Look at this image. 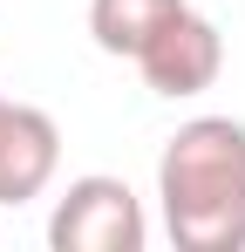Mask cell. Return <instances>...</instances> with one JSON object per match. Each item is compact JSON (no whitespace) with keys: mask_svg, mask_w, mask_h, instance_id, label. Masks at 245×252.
Returning a JSON list of instances; mask_svg holds the SVG:
<instances>
[{"mask_svg":"<svg viewBox=\"0 0 245 252\" xmlns=\"http://www.w3.org/2000/svg\"><path fill=\"white\" fill-rule=\"evenodd\" d=\"M61 170V129L34 102H7L0 109V205H28L55 184Z\"/></svg>","mask_w":245,"mask_h":252,"instance_id":"4","label":"cell"},{"mask_svg":"<svg viewBox=\"0 0 245 252\" xmlns=\"http://www.w3.org/2000/svg\"><path fill=\"white\" fill-rule=\"evenodd\" d=\"M0 109H7V95H0Z\"/></svg>","mask_w":245,"mask_h":252,"instance_id":"6","label":"cell"},{"mask_svg":"<svg viewBox=\"0 0 245 252\" xmlns=\"http://www.w3.org/2000/svg\"><path fill=\"white\" fill-rule=\"evenodd\" d=\"M191 0H89V34L102 55H129L136 62V48L157 34L170 14H184Z\"/></svg>","mask_w":245,"mask_h":252,"instance_id":"5","label":"cell"},{"mask_svg":"<svg viewBox=\"0 0 245 252\" xmlns=\"http://www.w3.org/2000/svg\"><path fill=\"white\" fill-rule=\"evenodd\" d=\"M136 68H143V82L157 89V95H204V89L218 82V68H225V34L204 21V14H170L150 41L136 48Z\"/></svg>","mask_w":245,"mask_h":252,"instance_id":"3","label":"cell"},{"mask_svg":"<svg viewBox=\"0 0 245 252\" xmlns=\"http://www.w3.org/2000/svg\"><path fill=\"white\" fill-rule=\"evenodd\" d=\"M48 246L55 252H143L150 246V218H143L136 191H129L122 177L89 170V177H75V184L55 198Z\"/></svg>","mask_w":245,"mask_h":252,"instance_id":"2","label":"cell"},{"mask_svg":"<svg viewBox=\"0 0 245 252\" xmlns=\"http://www.w3.org/2000/svg\"><path fill=\"white\" fill-rule=\"evenodd\" d=\"M157 205L177 252H245V123L191 116L157 157Z\"/></svg>","mask_w":245,"mask_h":252,"instance_id":"1","label":"cell"}]
</instances>
